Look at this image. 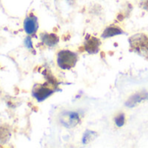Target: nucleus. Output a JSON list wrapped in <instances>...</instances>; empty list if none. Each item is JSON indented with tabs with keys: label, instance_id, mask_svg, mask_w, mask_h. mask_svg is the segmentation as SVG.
<instances>
[{
	"label": "nucleus",
	"instance_id": "obj_12",
	"mask_svg": "<svg viewBox=\"0 0 148 148\" xmlns=\"http://www.w3.org/2000/svg\"><path fill=\"white\" fill-rule=\"evenodd\" d=\"M139 6H141L143 9L148 11V0H141L139 3Z\"/></svg>",
	"mask_w": 148,
	"mask_h": 148
},
{
	"label": "nucleus",
	"instance_id": "obj_11",
	"mask_svg": "<svg viewBox=\"0 0 148 148\" xmlns=\"http://www.w3.org/2000/svg\"><path fill=\"white\" fill-rule=\"evenodd\" d=\"M114 121H115V124L117 126L119 127H121L125 125V114L124 113H119L118 114L115 119H114Z\"/></svg>",
	"mask_w": 148,
	"mask_h": 148
},
{
	"label": "nucleus",
	"instance_id": "obj_1",
	"mask_svg": "<svg viewBox=\"0 0 148 148\" xmlns=\"http://www.w3.org/2000/svg\"><path fill=\"white\" fill-rule=\"evenodd\" d=\"M131 50L137 54L148 59V36L144 33H138L129 39Z\"/></svg>",
	"mask_w": 148,
	"mask_h": 148
},
{
	"label": "nucleus",
	"instance_id": "obj_14",
	"mask_svg": "<svg viewBox=\"0 0 148 148\" xmlns=\"http://www.w3.org/2000/svg\"><path fill=\"white\" fill-rule=\"evenodd\" d=\"M67 1H69V2H71V0H67Z\"/></svg>",
	"mask_w": 148,
	"mask_h": 148
},
{
	"label": "nucleus",
	"instance_id": "obj_3",
	"mask_svg": "<svg viewBox=\"0 0 148 148\" xmlns=\"http://www.w3.org/2000/svg\"><path fill=\"white\" fill-rule=\"evenodd\" d=\"M53 83L52 81H48L45 84H36L32 88V95L38 101H44L49 96H51L54 92Z\"/></svg>",
	"mask_w": 148,
	"mask_h": 148
},
{
	"label": "nucleus",
	"instance_id": "obj_4",
	"mask_svg": "<svg viewBox=\"0 0 148 148\" xmlns=\"http://www.w3.org/2000/svg\"><path fill=\"white\" fill-rule=\"evenodd\" d=\"M59 121L64 126L73 128L80 123V115L77 112H64L59 116Z\"/></svg>",
	"mask_w": 148,
	"mask_h": 148
},
{
	"label": "nucleus",
	"instance_id": "obj_8",
	"mask_svg": "<svg viewBox=\"0 0 148 148\" xmlns=\"http://www.w3.org/2000/svg\"><path fill=\"white\" fill-rule=\"evenodd\" d=\"M40 38H41V41L43 42L44 45L52 47L55 46L58 43V37L54 34V33H41L40 34Z\"/></svg>",
	"mask_w": 148,
	"mask_h": 148
},
{
	"label": "nucleus",
	"instance_id": "obj_2",
	"mask_svg": "<svg viewBox=\"0 0 148 148\" xmlns=\"http://www.w3.org/2000/svg\"><path fill=\"white\" fill-rule=\"evenodd\" d=\"M78 62V55L69 50H62L58 53V65L64 70H69L75 66Z\"/></svg>",
	"mask_w": 148,
	"mask_h": 148
},
{
	"label": "nucleus",
	"instance_id": "obj_5",
	"mask_svg": "<svg viewBox=\"0 0 148 148\" xmlns=\"http://www.w3.org/2000/svg\"><path fill=\"white\" fill-rule=\"evenodd\" d=\"M100 40L95 37L88 36V38L86 39L84 43V47L86 51H87L90 54H95L98 53L100 47Z\"/></svg>",
	"mask_w": 148,
	"mask_h": 148
},
{
	"label": "nucleus",
	"instance_id": "obj_10",
	"mask_svg": "<svg viewBox=\"0 0 148 148\" xmlns=\"http://www.w3.org/2000/svg\"><path fill=\"white\" fill-rule=\"evenodd\" d=\"M98 136V133L94 131H91V130H86V132L83 135V138H82V142L84 145H87L90 142H92V140H94Z\"/></svg>",
	"mask_w": 148,
	"mask_h": 148
},
{
	"label": "nucleus",
	"instance_id": "obj_9",
	"mask_svg": "<svg viewBox=\"0 0 148 148\" xmlns=\"http://www.w3.org/2000/svg\"><path fill=\"white\" fill-rule=\"evenodd\" d=\"M123 33H124V32L120 27H119L115 25H111L104 30L101 37L103 38H112L116 35H120Z\"/></svg>",
	"mask_w": 148,
	"mask_h": 148
},
{
	"label": "nucleus",
	"instance_id": "obj_6",
	"mask_svg": "<svg viewBox=\"0 0 148 148\" xmlns=\"http://www.w3.org/2000/svg\"><path fill=\"white\" fill-rule=\"evenodd\" d=\"M24 29L28 35L35 34L38 29V18L33 14H31L24 21Z\"/></svg>",
	"mask_w": 148,
	"mask_h": 148
},
{
	"label": "nucleus",
	"instance_id": "obj_7",
	"mask_svg": "<svg viewBox=\"0 0 148 148\" xmlns=\"http://www.w3.org/2000/svg\"><path fill=\"white\" fill-rule=\"evenodd\" d=\"M146 99H148V92H146L145 91L144 92H140L136 93V94L132 95V97H130L128 99V100L126 101L125 106L127 107L132 108V107L137 106L138 104H139L142 101L146 100Z\"/></svg>",
	"mask_w": 148,
	"mask_h": 148
},
{
	"label": "nucleus",
	"instance_id": "obj_13",
	"mask_svg": "<svg viewBox=\"0 0 148 148\" xmlns=\"http://www.w3.org/2000/svg\"><path fill=\"white\" fill-rule=\"evenodd\" d=\"M25 45H26L28 48H32V39H31L30 37H27V38H25Z\"/></svg>",
	"mask_w": 148,
	"mask_h": 148
}]
</instances>
